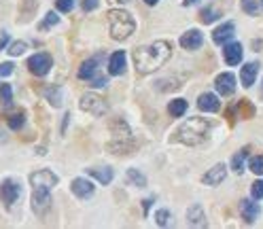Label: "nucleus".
Returning <instances> with one entry per match:
<instances>
[{"instance_id": "1", "label": "nucleus", "mask_w": 263, "mask_h": 229, "mask_svg": "<svg viewBox=\"0 0 263 229\" xmlns=\"http://www.w3.org/2000/svg\"><path fill=\"white\" fill-rule=\"evenodd\" d=\"M172 49L168 41H155L149 47H138L134 51V64L138 75H151L170 59Z\"/></svg>"}, {"instance_id": "2", "label": "nucleus", "mask_w": 263, "mask_h": 229, "mask_svg": "<svg viewBox=\"0 0 263 229\" xmlns=\"http://www.w3.org/2000/svg\"><path fill=\"white\" fill-rule=\"evenodd\" d=\"M210 129H212V125L204 117H191L176 129V140L187 144V147H198V144L208 140Z\"/></svg>"}, {"instance_id": "3", "label": "nucleus", "mask_w": 263, "mask_h": 229, "mask_svg": "<svg viewBox=\"0 0 263 229\" xmlns=\"http://www.w3.org/2000/svg\"><path fill=\"white\" fill-rule=\"evenodd\" d=\"M109 28H111V36L115 41H125L134 34L136 21L127 11L113 9V11H109Z\"/></svg>"}, {"instance_id": "4", "label": "nucleus", "mask_w": 263, "mask_h": 229, "mask_svg": "<svg viewBox=\"0 0 263 229\" xmlns=\"http://www.w3.org/2000/svg\"><path fill=\"white\" fill-rule=\"evenodd\" d=\"M79 106H81V111H85V113H89L93 117L106 115V102H104L102 95H98V93H85L81 98Z\"/></svg>"}, {"instance_id": "5", "label": "nucleus", "mask_w": 263, "mask_h": 229, "mask_svg": "<svg viewBox=\"0 0 263 229\" xmlns=\"http://www.w3.org/2000/svg\"><path fill=\"white\" fill-rule=\"evenodd\" d=\"M0 198H3L7 208H13L15 202H19L21 198V185L13 178H7L3 185H0Z\"/></svg>"}, {"instance_id": "6", "label": "nucleus", "mask_w": 263, "mask_h": 229, "mask_svg": "<svg viewBox=\"0 0 263 229\" xmlns=\"http://www.w3.org/2000/svg\"><path fill=\"white\" fill-rule=\"evenodd\" d=\"M51 66H53V57L49 53H37L28 59V68L32 75H37V77H45L47 72L51 70Z\"/></svg>"}, {"instance_id": "7", "label": "nucleus", "mask_w": 263, "mask_h": 229, "mask_svg": "<svg viewBox=\"0 0 263 229\" xmlns=\"http://www.w3.org/2000/svg\"><path fill=\"white\" fill-rule=\"evenodd\" d=\"M51 189H43V187H34L32 191V210L37 212L39 216H43L47 210L51 208Z\"/></svg>"}, {"instance_id": "8", "label": "nucleus", "mask_w": 263, "mask_h": 229, "mask_svg": "<svg viewBox=\"0 0 263 229\" xmlns=\"http://www.w3.org/2000/svg\"><path fill=\"white\" fill-rule=\"evenodd\" d=\"M30 185L32 187H43V189H53L57 185V176L47 170V168H43V170H37L30 174Z\"/></svg>"}, {"instance_id": "9", "label": "nucleus", "mask_w": 263, "mask_h": 229, "mask_svg": "<svg viewBox=\"0 0 263 229\" xmlns=\"http://www.w3.org/2000/svg\"><path fill=\"white\" fill-rule=\"evenodd\" d=\"M240 214H242V219L244 223L248 225H253L257 219H259V214H261V208H259V204L253 200H242L240 202Z\"/></svg>"}, {"instance_id": "10", "label": "nucleus", "mask_w": 263, "mask_h": 229, "mask_svg": "<svg viewBox=\"0 0 263 229\" xmlns=\"http://www.w3.org/2000/svg\"><path fill=\"white\" fill-rule=\"evenodd\" d=\"M225 176H227V168H225V163H217L214 168H210V170L202 176V183L204 185H210V187H217V185H221L223 180H225Z\"/></svg>"}, {"instance_id": "11", "label": "nucleus", "mask_w": 263, "mask_h": 229, "mask_svg": "<svg viewBox=\"0 0 263 229\" xmlns=\"http://www.w3.org/2000/svg\"><path fill=\"white\" fill-rule=\"evenodd\" d=\"M214 87H217L221 95H232L236 91V77L232 72H223V75L214 79Z\"/></svg>"}, {"instance_id": "12", "label": "nucleus", "mask_w": 263, "mask_h": 229, "mask_svg": "<svg viewBox=\"0 0 263 229\" xmlns=\"http://www.w3.org/2000/svg\"><path fill=\"white\" fill-rule=\"evenodd\" d=\"M70 189H73V193L79 200H89L93 195V191H95V187L91 185V180H87V178H75Z\"/></svg>"}, {"instance_id": "13", "label": "nucleus", "mask_w": 263, "mask_h": 229, "mask_svg": "<svg viewBox=\"0 0 263 229\" xmlns=\"http://www.w3.org/2000/svg\"><path fill=\"white\" fill-rule=\"evenodd\" d=\"M223 57L229 66H238L242 62V45L240 43H225Z\"/></svg>"}, {"instance_id": "14", "label": "nucleus", "mask_w": 263, "mask_h": 229, "mask_svg": "<svg viewBox=\"0 0 263 229\" xmlns=\"http://www.w3.org/2000/svg\"><path fill=\"white\" fill-rule=\"evenodd\" d=\"M202 43H204V36H202L200 30H189V32H185L181 36V45L185 47V49H189V51L200 49Z\"/></svg>"}, {"instance_id": "15", "label": "nucleus", "mask_w": 263, "mask_h": 229, "mask_svg": "<svg viewBox=\"0 0 263 229\" xmlns=\"http://www.w3.org/2000/svg\"><path fill=\"white\" fill-rule=\"evenodd\" d=\"M198 108L200 111H204V113H217L219 108H221V102L219 98L214 93H202L200 98H198Z\"/></svg>"}, {"instance_id": "16", "label": "nucleus", "mask_w": 263, "mask_h": 229, "mask_svg": "<svg viewBox=\"0 0 263 229\" xmlns=\"http://www.w3.org/2000/svg\"><path fill=\"white\" fill-rule=\"evenodd\" d=\"M187 223L191 227H208V219H206L204 210H202V206L195 204V206H191L187 210Z\"/></svg>"}, {"instance_id": "17", "label": "nucleus", "mask_w": 263, "mask_h": 229, "mask_svg": "<svg viewBox=\"0 0 263 229\" xmlns=\"http://www.w3.org/2000/svg\"><path fill=\"white\" fill-rule=\"evenodd\" d=\"M234 32H236V26H234L232 21L221 23V26L212 32V41L217 43V45H225V43H227V41H229L232 36H234Z\"/></svg>"}, {"instance_id": "18", "label": "nucleus", "mask_w": 263, "mask_h": 229, "mask_svg": "<svg viewBox=\"0 0 263 229\" xmlns=\"http://www.w3.org/2000/svg\"><path fill=\"white\" fill-rule=\"evenodd\" d=\"M109 72L113 77H121L125 72V53L123 51H115L109 59Z\"/></svg>"}, {"instance_id": "19", "label": "nucleus", "mask_w": 263, "mask_h": 229, "mask_svg": "<svg viewBox=\"0 0 263 229\" xmlns=\"http://www.w3.org/2000/svg\"><path fill=\"white\" fill-rule=\"evenodd\" d=\"M257 72H259V64L257 62H248L242 66L240 70V81H242V85L244 87H253V83L257 79Z\"/></svg>"}, {"instance_id": "20", "label": "nucleus", "mask_w": 263, "mask_h": 229, "mask_svg": "<svg viewBox=\"0 0 263 229\" xmlns=\"http://www.w3.org/2000/svg\"><path fill=\"white\" fill-rule=\"evenodd\" d=\"M87 174L93 176L98 183L102 185H109L111 180H113V168H104V166H95V168H87Z\"/></svg>"}, {"instance_id": "21", "label": "nucleus", "mask_w": 263, "mask_h": 229, "mask_svg": "<svg viewBox=\"0 0 263 229\" xmlns=\"http://www.w3.org/2000/svg\"><path fill=\"white\" fill-rule=\"evenodd\" d=\"M111 132L115 134V138H119V140H127V138H132V132H129V125L123 121L121 117H117V119H113V123H111Z\"/></svg>"}, {"instance_id": "22", "label": "nucleus", "mask_w": 263, "mask_h": 229, "mask_svg": "<svg viewBox=\"0 0 263 229\" xmlns=\"http://www.w3.org/2000/svg\"><path fill=\"white\" fill-rule=\"evenodd\" d=\"M95 75H98V59H95V57H91V59H87V62L81 64V68H79V79L89 81V79L95 77Z\"/></svg>"}, {"instance_id": "23", "label": "nucleus", "mask_w": 263, "mask_h": 229, "mask_svg": "<svg viewBox=\"0 0 263 229\" xmlns=\"http://www.w3.org/2000/svg\"><path fill=\"white\" fill-rule=\"evenodd\" d=\"M246 157H248V149H242V151H238V153L234 155V159H232V170H234L236 174H242V172H244Z\"/></svg>"}, {"instance_id": "24", "label": "nucleus", "mask_w": 263, "mask_h": 229, "mask_svg": "<svg viewBox=\"0 0 263 229\" xmlns=\"http://www.w3.org/2000/svg\"><path fill=\"white\" fill-rule=\"evenodd\" d=\"M168 113H170L172 117H183V115L187 113V100H183V98L172 100V102L168 104Z\"/></svg>"}, {"instance_id": "25", "label": "nucleus", "mask_w": 263, "mask_h": 229, "mask_svg": "<svg viewBox=\"0 0 263 229\" xmlns=\"http://www.w3.org/2000/svg\"><path fill=\"white\" fill-rule=\"evenodd\" d=\"M127 180H129V185H134V187H147L145 174H140L136 168H129L127 170Z\"/></svg>"}, {"instance_id": "26", "label": "nucleus", "mask_w": 263, "mask_h": 229, "mask_svg": "<svg viewBox=\"0 0 263 229\" xmlns=\"http://www.w3.org/2000/svg\"><path fill=\"white\" fill-rule=\"evenodd\" d=\"M45 95H47V100H49L51 106H62V87L53 85L45 91Z\"/></svg>"}, {"instance_id": "27", "label": "nucleus", "mask_w": 263, "mask_h": 229, "mask_svg": "<svg viewBox=\"0 0 263 229\" xmlns=\"http://www.w3.org/2000/svg\"><path fill=\"white\" fill-rule=\"evenodd\" d=\"M0 100H3L5 106H11V102H13V91H11L9 83H3V85H0Z\"/></svg>"}, {"instance_id": "28", "label": "nucleus", "mask_w": 263, "mask_h": 229, "mask_svg": "<svg viewBox=\"0 0 263 229\" xmlns=\"http://www.w3.org/2000/svg\"><path fill=\"white\" fill-rule=\"evenodd\" d=\"M7 123H9V127H11V129H21V127H23V123H26V117H23V113L11 115V117L7 119Z\"/></svg>"}, {"instance_id": "29", "label": "nucleus", "mask_w": 263, "mask_h": 229, "mask_svg": "<svg viewBox=\"0 0 263 229\" xmlns=\"http://www.w3.org/2000/svg\"><path fill=\"white\" fill-rule=\"evenodd\" d=\"M248 168L250 172L257 174V176H263V155H257V157H253L248 161Z\"/></svg>"}, {"instance_id": "30", "label": "nucleus", "mask_w": 263, "mask_h": 229, "mask_svg": "<svg viewBox=\"0 0 263 229\" xmlns=\"http://www.w3.org/2000/svg\"><path fill=\"white\" fill-rule=\"evenodd\" d=\"M214 19H219V13H217V11H214L212 7L202 9V13H200V21H202V23H212Z\"/></svg>"}, {"instance_id": "31", "label": "nucleus", "mask_w": 263, "mask_h": 229, "mask_svg": "<svg viewBox=\"0 0 263 229\" xmlns=\"http://www.w3.org/2000/svg\"><path fill=\"white\" fill-rule=\"evenodd\" d=\"M242 11L246 15H257L259 13V0H242Z\"/></svg>"}, {"instance_id": "32", "label": "nucleus", "mask_w": 263, "mask_h": 229, "mask_svg": "<svg viewBox=\"0 0 263 229\" xmlns=\"http://www.w3.org/2000/svg\"><path fill=\"white\" fill-rule=\"evenodd\" d=\"M57 21H59V17L55 15V11H49V13H47V17L39 23V30H47V28H51V26H55Z\"/></svg>"}, {"instance_id": "33", "label": "nucleus", "mask_w": 263, "mask_h": 229, "mask_svg": "<svg viewBox=\"0 0 263 229\" xmlns=\"http://www.w3.org/2000/svg\"><path fill=\"white\" fill-rule=\"evenodd\" d=\"M238 108H240V115L244 119H253L255 117V108H253V104H250L248 100H242L240 104H238Z\"/></svg>"}, {"instance_id": "34", "label": "nucleus", "mask_w": 263, "mask_h": 229, "mask_svg": "<svg viewBox=\"0 0 263 229\" xmlns=\"http://www.w3.org/2000/svg\"><path fill=\"white\" fill-rule=\"evenodd\" d=\"M155 223H157L159 227H168L170 225V212L168 210H157V214H155Z\"/></svg>"}, {"instance_id": "35", "label": "nucleus", "mask_w": 263, "mask_h": 229, "mask_svg": "<svg viewBox=\"0 0 263 229\" xmlns=\"http://www.w3.org/2000/svg\"><path fill=\"white\" fill-rule=\"evenodd\" d=\"M26 49H28V45H26V43H23V41H15L13 45L9 47V53L15 57V55H21V53L26 51Z\"/></svg>"}, {"instance_id": "36", "label": "nucleus", "mask_w": 263, "mask_h": 229, "mask_svg": "<svg viewBox=\"0 0 263 229\" xmlns=\"http://www.w3.org/2000/svg\"><path fill=\"white\" fill-rule=\"evenodd\" d=\"M75 7V0H55V9L62 11V13H68V11H73Z\"/></svg>"}, {"instance_id": "37", "label": "nucleus", "mask_w": 263, "mask_h": 229, "mask_svg": "<svg viewBox=\"0 0 263 229\" xmlns=\"http://www.w3.org/2000/svg\"><path fill=\"white\" fill-rule=\"evenodd\" d=\"M250 195H253L255 200H261V198H263V180H261V178L255 180L253 187H250Z\"/></svg>"}, {"instance_id": "38", "label": "nucleus", "mask_w": 263, "mask_h": 229, "mask_svg": "<svg viewBox=\"0 0 263 229\" xmlns=\"http://www.w3.org/2000/svg\"><path fill=\"white\" fill-rule=\"evenodd\" d=\"M89 85H91V87H106V77L102 75V72H98L95 77L89 79Z\"/></svg>"}, {"instance_id": "39", "label": "nucleus", "mask_w": 263, "mask_h": 229, "mask_svg": "<svg viewBox=\"0 0 263 229\" xmlns=\"http://www.w3.org/2000/svg\"><path fill=\"white\" fill-rule=\"evenodd\" d=\"M11 72H13V64H11V62H5V64H0V79L9 77Z\"/></svg>"}, {"instance_id": "40", "label": "nucleus", "mask_w": 263, "mask_h": 229, "mask_svg": "<svg viewBox=\"0 0 263 229\" xmlns=\"http://www.w3.org/2000/svg\"><path fill=\"white\" fill-rule=\"evenodd\" d=\"M93 9H98V0H83V11L85 13H89Z\"/></svg>"}, {"instance_id": "41", "label": "nucleus", "mask_w": 263, "mask_h": 229, "mask_svg": "<svg viewBox=\"0 0 263 229\" xmlns=\"http://www.w3.org/2000/svg\"><path fill=\"white\" fill-rule=\"evenodd\" d=\"M7 45H9V34H7V32H3V34H0V51H3Z\"/></svg>"}, {"instance_id": "42", "label": "nucleus", "mask_w": 263, "mask_h": 229, "mask_svg": "<svg viewBox=\"0 0 263 229\" xmlns=\"http://www.w3.org/2000/svg\"><path fill=\"white\" fill-rule=\"evenodd\" d=\"M198 3H200V0H185L183 5H185V7H191V5H198Z\"/></svg>"}, {"instance_id": "43", "label": "nucleus", "mask_w": 263, "mask_h": 229, "mask_svg": "<svg viewBox=\"0 0 263 229\" xmlns=\"http://www.w3.org/2000/svg\"><path fill=\"white\" fill-rule=\"evenodd\" d=\"M151 202H153V200H145V212L151 208Z\"/></svg>"}, {"instance_id": "44", "label": "nucleus", "mask_w": 263, "mask_h": 229, "mask_svg": "<svg viewBox=\"0 0 263 229\" xmlns=\"http://www.w3.org/2000/svg\"><path fill=\"white\" fill-rule=\"evenodd\" d=\"M145 3H147V5H157L159 0H145Z\"/></svg>"}, {"instance_id": "45", "label": "nucleus", "mask_w": 263, "mask_h": 229, "mask_svg": "<svg viewBox=\"0 0 263 229\" xmlns=\"http://www.w3.org/2000/svg\"><path fill=\"white\" fill-rule=\"evenodd\" d=\"M7 140V136H3V129H0V142H5Z\"/></svg>"}, {"instance_id": "46", "label": "nucleus", "mask_w": 263, "mask_h": 229, "mask_svg": "<svg viewBox=\"0 0 263 229\" xmlns=\"http://www.w3.org/2000/svg\"><path fill=\"white\" fill-rule=\"evenodd\" d=\"M115 3H121L123 5V3H129V0H115Z\"/></svg>"}, {"instance_id": "47", "label": "nucleus", "mask_w": 263, "mask_h": 229, "mask_svg": "<svg viewBox=\"0 0 263 229\" xmlns=\"http://www.w3.org/2000/svg\"><path fill=\"white\" fill-rule=\"evenodd\" d=\"M261 95H263V83H261Z\"/></svg>"}, {"instance_id": "48", "label": "nucleus", "mask_w": 263, "mask_h": 229, "mask_svg": "<svg viewBox=\"0 0 263 229\" xmlns=\"http://www.w3.org/2000/svg\"><path fill=\"white\" fill-rule=\"evenodd\" d=\"M261 5H263V0H261Z\"/></svg>"}]
</instances>
